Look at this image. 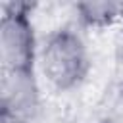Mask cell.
I'll use <instances>...</instances> for the list:
<instances>
[{"label":"cell","instance_id":"6","mask_svg":"<svg viewBox=\"0 0 123 123\" xmlns=\"http://www.w3.org/2000/svg\"><path fill=\"white\" fill-rule=\"evenodd\" d=\"M98 123H113V121H98Z\"/></svg>","mask_w":123,"mask_h":123},{"label":"cell","instance_id":"2","mask_svg":"<svg viewBox=\"0 0 123 123\" xmlns=\"http://www.w3.org/2000/svg\"><path fill=\"white\" fill-rule=\"evenodd\" d=\"M35 27L23 4L6 8L0 19V62L4 71L35 69L38 60Z\"/></svg>","mask_w":123,"mask_h":123},{"label":"cell","instance_id":"3","mask_svg":"<svg viewBox=\"0 0 123 123\" xmlns=\"http://www.w3.org/2000/svg\"><path fill=\"white\" fill-rule=\"evenodd\" d=\"M0 108V115L15 123H33L37 119L40 113V86L35 69H2Z\"/></svg>","mask_w":123,"mask_h":123},{"label":"cell","instance_id":"5","mask_svg":"<svg viewBox=\"0 0 123 123\" xmlns=\"http://www.w3.org/2000/svg\"><path fill=\"white\" fill-rule=\"evenodd\" d=\"M0 123H15L13 119H10V117H4V115H0Z\"/></svg>","mask_w":123,"mask_h":123},{"label":"cell","instance_id":"1","mask_svg":"<svg viewBox=\"0 0 123 123\" xmlns=\"http://www.w3.org/2000/svg\"><path fill=\"white\" fill-rule=\"evenodd\" d=\"M38 69L42 79L58 92L77 88L88 73V50L83 37L69 29H58L38 48Z\"/></svg>","mask_w":123,"mask_h":123},{"label":"cell","instance_id":"7","mask_svg":"<svg viewBox=\"0 0 123 123\" xmlns=\"http://www.w3.org/2000/svg\"><path fill=\"white\" fill-rule=\"evenodd\" d=\"M121 19H123V6H121Z\"/></svg>","mask_w":123,"mask_h":123},{"label":"cell","instance_id":"4","mask_svg":"<svg viewBox=\"0 0 123 123\" xmlns=\"http://www.w3.org/2000/svg\"><path fill=\"white\" fill-rule=\"evenodd\" d=\"M121 6L119 2H81L75 6L79 19L88 27H106L111 25L115 19H121Z\"/></svg>","mask_w":123,"mask_h":123}]
</instances>
